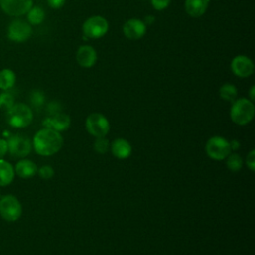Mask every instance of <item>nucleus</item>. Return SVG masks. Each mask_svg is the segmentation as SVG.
I'll return each instance as SVG.
<instances>
[{
    "instance_id": "obj_1",
    "label": "nucleus",
    "mask_w": 255,
    "mask_h": 255,
    "mask_svg": "<svg viewBox=\"0 0 255 255\" xmlns=\"http://www.w3.org/2000/svg\"><path fill=\"white\" fill-rule=\"evenodd\" d=\"M64 139L60 131L44 128L37 131L33 138V147L36 152L43 156L57 153L63 146Z\"/></svg>"
},
{
    "instance_id": "obj_2",
    "label": "nucleus",
    "mask_w": 255,
    "mask_h": 255,
    "mask_svg": "<svg viewBox=\"0 0 255 255\" xmlns=\"http://www.w3.org/2000/svg\"><path fill=\"white\" fill-rule=\"evenodd\" d=\"M255 114V107L252 101L246 98L236 99L230 109V119L238 126H245L249 124Z\"/></svg>"
},
{
    "instance_id": "obj_3",
    "label": "nucleus",
    "mask_w": 255,
    "mask_h": 255,
    "mask_svg": "<svg viewBox=\"0 0 255 255\" xmlns=\"http://www.w3.org/2000/svg\"><path fill=\"white\" fill-rule=\"evenodd\" d=\"M33 121V112L29 106L23 103L14 104L8 110V123L13 128H22L28 127Z\"/></svg>"
},
{
    "instance_id": "obj_4",
    "label": "nucleus",
    "mask_w": 255,
    "mask_h": 255,
    "mask_svg": "<svg viewBox=\"0 0 255 255\" xmlns=\"http://www.w3.org/2000/svg\"><path fill=\"white\" fill-rule=\"evenodd\" d=\"M205 152L211 159L223 160L231 153L230 143L223 136H211L205 143Z\"/></svg>"
},
{
    "instance_id": "obj_5",
    "label": "nucleus",
    "mask_w": 255,
    "mask_h": 255,
    "mask_svg": "<svg viewBox=\"0 0 255 255\" xmlns=\"http://www.w3.org/2000/svg\"><path fill=\"white\" fill-rule=\"evenodd\" d=\"M87 131L97 137L106 136L110 130V123L108 119L100 113H93L89 115L85 122Z\"/></svg>"
},
{
    "instance_id": "obj_6",
    "label": "nucleus",
    "mask_w": 255,
    "mask_h": 255,
    "mask_svg": "<svg viewBox=\"0 0 255 255\" xmlns=\"http://www.w3.org/2000/svg\"><path fill=\"white\" fill-rule=\"evenodd\" d=\"M0 214L7 221H16L22 214V205L18 198L12 194L0 199Z\"/></svg>"
},
{
    "instance_id": "obj_7",
    "label": "nucleus",
    "mask_w": 255,
    "mask_h": 255,
    "mask_svg": "<svg viewBox=\"0 0 255 255\" xmlns=\"http://www.w3.org/2000/svg\"><path fill=\"white\" fill-rule=\"evenodd\" d=\"M109 30V24L104 17L93 16L88 18L83 24L84 36L91 39L103 37Z\"/></svg>"
},
{
    "instance_id": "obj_8",
    "label": "nucleus",
    "mask_w": 255,
    "mask_h": 255,
    "mask_svg": "<svg viewBox=\"0 0 255 255\" xmlns=\"http://www.w3.org/2000/svg\"><path fill=\"white\" fill-rule=\"evenodd\" d=\"M8 143V151L17 157H25L32 150V142L30 138L24 134L12 135Z\"/></svg>"
},
{
    "instance_id": "obj_9",
    "label": "nucleus",
    "mask_w": 255,
    "mask_h": 255,
    "mask_svg": "<svg viewBox=\"0 0 255 255\" xmlns=\"http://www.w3.org/2000/svg\"><path fill=\"white\" fill-rule=\"evenodd\" d=\"M32 35L31 25L23 20H14L8 27L7 36L9 40L17 43L27 41Z\"/></svg>"
},
{
    "instance_id": "obj_10",
    "label": "nucleus",
    "mask_w": 255,
    "mask_h": 255,
    "mask_svg": "<svg viewBox=\"0 0 255 255\" xmlns=\"http://www.w3.org/2000/svg\"><path fill=\"white\" fill-rule=\"evenodd\" d=\"M2 10L10 16H21L33 6V0H0Z\"/></svg>"
},
{
    "instance_id": "obj_11",
    "label": "nucleus",
    "mask_w": 255,
    "mask_h": 255,
    "mask_svg": "<svg viewBox=\"0 0 255 255\" xmlns=\"http://www.w3.org/2000/svg\"><path fill=\"white\" fill-rule=\"evenodd\" d=\"M231 70L237 77L246 78L252 75L254 71L253 62L246 56H237L231 62Z\"/></svg>"
},
{
    "instance_id": "obj_12",
    "label": "nucleus",
    "mask_w": 255,
    "mask_h": 255,
    "mask_svg": "<svg viewBox=\"0 0 255 255\" xmlns=\"http://www.w3.org/2000/svg\"><path fill=\"white\" fill-rule=\"evenodd\" d=\"M123 31L128 39L138 40L144 36L146 32V25L139 19H129L125 23Z\"/></svg>"
},
{
    "instance_id": "obj_13",
    "label": "nucleus",
    "mask_w": 255,
    "mask_h": 255,
    "mask_svg": "<svg viewBox=\"0 0 255 255\" xmlns=\"http://www.w3.org/2000/svg\"><path fill=\"white\" fill-rule=\"evenodd\" d=\"M71 125V119L67 114L59 113L46 118L43 121V126L48 128H53L57 131H63L69 128Z\"/></svg>"
},
{
    "instance_id": "obj_14",
    "label": "nucleus",
    "mask_w": 255,
    "mask_h": 255,
    "mask_svg": "<svg viewBox=\"0 0 255 255\" xmlns=\"http://www.w3.org/2000/svg\"><path fill=\"white\" fill-rule=\"evenodd\" d=\"M76 59L80 66L84 68H91L97 61V52L92 46L84 45L78 49Z\"/></svg>"
},
{
    "instance_id": "obj_15",
    "label": "nucleus",
    "mask_w": 255,
    "mask_h": 255,
    "mask_svg": "<svg viewBox=\"0 0 255 255\" xmlns=\"http://www.w3.org/2000/svg\"><path fill=\"white\" fill-rule=\"evenodd\" d=\"M110 148L112 150L113 155L119 159H126L129 157V155L131 154L130 143L123 137L114 139L110 145Z\"/></svg>"
},
{
    "instance_id": "obj_16",
    "label": "nucleus",
    "mask_w": 255,
    "mask_h": 255,
    "mask_svg": "<svg viewBox=\"0 0 255 255\" xmlns=\"http://www.w3.org/2000/svg\"><path fill=\"white\" fill-rule=\"evenodd\" d=\"M209 4V0H185L186 13L194 18L202 16Z\"/></svg>"
},
{
    "instance_id": "obj_17",
    "label": "nucleus",
    "mask_w": 255,
    "mask_h": 255,
    "mask_svg": "<svg viewBox=\"0 0 255 255\" xmlns=\"http://www.w3.org/2000/svg\"><path fill=\"white\" fill-rule=\"evenodd\" d=\"M15 173L21 178H29L36 174L37 165L30 159H22L17 162L15 166Z\"/></svg>"
},
{
    "instance_id": "obj_18",
    "label": "nucleus",
    "mask_w": 255,
    "mask_h": 255,
    "mask_svg": "<svg viewBox=\"0 0 255 255\" xmlns=\"http://www.w3.org/2000/svg\"><path fill=\"white\" fill-rule=\"evenodd\" d=\"M15 176V170L12 164L6 160H0V186L10 184Z\"/></svg>"
},
{
    "instance_id": "obj_19",
    "label": "nucleus",
    "mask_w": 255,
    "mask_h": 255,
    "mask_svg": "<svg viewBox=\"0 0 255 255\" xmlns=\"http://www.w3.org/2000/svg\"><path fill=\"white\" fill-rule=\"evenodd\" d=\"M16 82V75L10 69H3L0 71V89L7 91L11 89Z\"/></svg>"
},
{
    "instance_id": "obj_20",
    "label": "nucleus",
    "mask_w": 255,
    "mask_h": 255,
    "mask_svg": "<svg viewBox=\"0 0 255 255\" xmlns=\"http://www.w3.org/2000/svg\"><path fill=\"white\" fill-rule=\"evenodd\" d=\"M237 89L232 84H224L219 89V96L222 100L233 103L237 99Z\"/></svg>"
},
{
    "instance_id": "obj_21",
    "label": "nucleus",
    "mask_w": 255,
    "mask_h": 255,
    "mask_svg": "<svg viewBox=\"0 0 255 255\" xmlns=\"http://www.w3.org/2000/svg\"><path fill=\"white\" fill-rule=\"evenodd\" d=\"M44 18H45V12L39 6L31 7V9L27 12V19L29 24L39 25L44 21Z\"/></svg>"
},
{
    "instance_id": "obj_22",
    "label": "nucleus",
    "mask_w": 255,
    "mask_h": 255,
    "mask_svg": "<svg viewBox=\"0 0 255 255\" xmlns=\"http://www.w3.org/2000/svg\"><path fill=\"white\" fill-rule=\"evenodd\" d=\"M243 159L238 153H230L226 157V166L232 172H237L242 168Z\"/></svg>"
},
{
    "instance_id": "obj_23",
    "label": "nucleus",
    "mask_w": 255,
    "mask_h": 255,
    "mask_svg": "<svg viewBox=\"0 0 255 255\" xmlns=\"http://www.w3.org/2000/svg\"><path fill=\"white\" fill-rule=\"evenodd\" d=\"M110 145H111V143L108 140V138H106V136L97 137L95 142H94V149L97 152H99L101 154H104L110 149Z\"/></svg>"
},
{
    "instance_id": "obj_24",
    "label": "nucleus",
    "mask_w": 255,
    "mask_h": 255,
    "mask_svg": "<svg viewBox=\"0 0 255 255\" xmlns=\"http://www.w3.org/2000/svg\"><path fill=\"white\" fill-rule=\"evenodd\" d=\"M14 105V97L8 92L0 94V107H5L7 111Z\"/></svg>"
},
{
    "instance_id": "obj_25",
    "label": "nucleus",
    "mask_w": 255,
    "mask_h": 255,
    "mask_svg": "<svg viewBox=\"0 0 255 255\" xmlns=\"http://www.w3.org/2000/svg\"><path fill=\"white\" fill-rule=\"evenodd\" d=\"M30 100H31V103L33 106L35 107H41L45 101V96L44 94L42 93V91H39V90H36V91H33L32 94H31V97H30Z\"/></svg>"
},
{
    "instance_id": "obj_26",
    "label": "nucleus",
    "mask_w": 255,
    "mask_h": 255,
    "mask_svg": "<svg viewBox=\"0 0 255 255\" xmlns=\"http://www.w3.org/2000/svg\"><path fill=\"white\" fill-rule=\"evenodd\" d=\"M37 172L39 173L40 177H42L43 179H50L54 176V169L52 166L50 165H43L40 167L39 170H37Z\"/></svg>"
},
{
    "instance_id": "obj_27",
    "label": "nucleus",
    "mask_w": 255,
    "mask_h": 255,
    "mask_svg": "<svg viewBox=\"0 0 255 255\" xmlns=\"http://www.w3.org/2000/svg\"><path fill=\"white\" fill-rule=\"evenodd\" d=\"M245 163L247 165V167L251 170L254 171L255 170V150L252 149L249 151V153L246 156L245 159Z\"/></svg>"
},
{
    "instance_id": "obj_28",
    "label": "nucleus",
    "mask_w": 255,
    "mask_h": 255,
    "mask_svg": "<svg viewBox=\"0 0 255 255\" xmlns=\"http://www.w3.org/2000/svg\"><path fill=\"white\" fill-rule=\"evenodd\" d=\"M170 3V0H151V5L155 10H163Z\"/></svg>"
},
{
    "instance_id": "obj_29",
    "label": "nucleus",
    "mask_w": 255,
    "mask_h": 255,
    "mask_svg": "<svg viewBox=\"0 0 255 255\" xmlns=\"http://www.w3.org/2000/svg\"><path fill=\"white\" fill-rule=\"evenodd\" d=\"M48 112L51 116L61 113V106L57 102H52L48 105Z\"/></svg>"
},
{
    "instance_id": "obj_30",
    "label": "nucleus",
    "mask_w": 255,
    "mask_h": 255,
    "mask_svg": "<svg viewBox=\"0 0 255 255\" xmlns=\"http://www.w3.org/2000/svg\"><path fill=\"white\" fill-rule=\"evenodd\" d=\"M47 2L51 8L59 9L65 4L66 0H47Z\"/></svg>"
},
{
    "instance_id": "obj_31",
    "label": "nucleus",
    "mask_w": 255,
    "mask_h": 255,
    "mask_svg": "<svg viewBox=\"0 0 255 255\" xmlns=\"http://www.w3.org/2000/svg\"><path fill=\"white\" fill-rule=\"evenodd\" d=\"M8 151V143L5 139L0 138V159L7 153Z\"/></svg>"
},
{
    "instance_id": "obj_32",
    "label": "nucleus",
    "mask_w": 255,
    "mask_h": 255,
    "mask_svg": "<svg viewBox=\"0 0 255 255\" xmlns=\"http://www.w3.org/2000/svg\"><path fill=\"white\" fill-rule=\"evenodd\" d=\"M229 143H230L231 150H237L240 147V142L237 139H232L231 141H229Z\"/></svg>"
},
{
    "instance_id": "obj_33",
    "label": "nucleus",
    "mask_w": 255,
    "mask_h": 255,
    "mask_svg": "<svg viewBox=\"0 0 255 255\" xmlns=\"http://www.w3.org/2000/svg\"><path fill=\"white\" fill-rule=\"evenodd\" d=\"M154 22V18L151 16H146L144 18V24H152Z\"/></svg>"
},
{
    "instance_id": "obj_34",
    "label": "nucleus",
    "mask_w": 255,
    "mask_h": 255,
    "mask_svg": "<svg viewBox=\"0 0 255 255\" xmlns=\"http://www.w3.org/2000/svg\"><path fill=\"white\" fill-rule=\"evenodd\" d=\"M254 92H255V87L254 86H252L251 87V89H250V92H249V96H250V101H254V99H255V97H254Z\"/></svg>"
}]
</instances>
